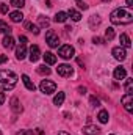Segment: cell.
<instances>
[{
	"mask_svg": "<svg viewBox=\"0 0 133 135\" xmlns=\"http://www.w3.org/2000/svg\"><path fill=\"white\" fill-rule=\"evenodd\" d=\"M25 57H27V47H25V44H19L17 49H16V58L24 60Z\"/></svg>",
	"mask_w": 133,
	"mask_h": 135,
	"instance_id": "8fae6325",
	"label": "cell"
},
{
	"mask_svg": "<svg viewBox=\"0 0 133 135\" xmlns=\"http://www.w3.org/2000/svg\"><path fill=\"white\" fill-rule=\"evenodd\" d=\"M58 55H60L61 58H64V60H70V58L75 55V50H74V47H72V46L64 44V46H61V47H60Z\"/></svg>",
	"mask_w": 133,
	"mask_h": 135,
	"instance_id": "277c9868",
	"label": "cell"
},
{
	"mask_svg": "<svg viewBox=\"0 0 133 135\" xmlns=\"http://www.w3.org/2000/svg\"><path fill=\"white\" fill-rule=\"evenodd\" d=\"M77 6H78L80 9H83V11H85V9H88V5H86V3H83V2H78V3H77Z\"/></svg>",
	"mask_w": 133,
	"mask_h": 135,
	"instance_id": "836d02e7",
	"label": "cell"
},
{
	"mask_svg": "<svg viewBox=\"0 0 133 135\" xmlns=\"http://www.w3.org/2000/svg\"><path fill=\"white\" fill-rule=\"evenodd\" d=\"M38 74H41V75H49L52 71H50V68H47V65H41V66H38Z\"/></svg>",
	"mask_w": 133,
	"mask_h": 135,
	"instance_id": "d4e9b609",
	"label": "cell"
},
{
	"mask_svg": "<svg viewBox=\"0 0 133 135\" xmlns=\"http://www.w3.org/2000/svg\"><path fill=\"white\" fill-rule=\"evenodd\" d=\"M13 32V28L6 24V22H3L2 19H0V33H5V35H11Z\"/></svg>",
	"mask_w": 133,
	"mask_h": 135,
	"instance_id": "d6986e66",
	"label": "cell"
},
{
	"mask_svg": "<svg viewBox=\"0 0 133 135\" xmlns=\"http://www.w3.org/2000/svg\"><path fill=\"white\" fill-rule=\"evenodd\" d=\"M45 42L50 46V47H58L60 46V39H58V35L55 33L53 30H49L45 33Z\"/></svg>",
	"mask_w": 133,
	"mask_h": 135,
	"instance_id": "5b68a950",
	"label": "cell"
},
{
	"mask_svg": "<svg viewBox=\"0 0 133 135\" xmlns=\"http://www.w3.org/2000/svg\"><path fill=\"white\" fill-rule=\"evenodd\" d=\"M11 108H13V112H14V113H17V115H19V113H22V110H24L17 98H13V99H11Z\"/></svg>",
	"mask_w": 133,
	"mask_h": 135,
	"instance_id": "5bb4252c",
	"label": "cell"
},
{
	"mask_svg": "<svg viewBox=\"0 0 133 135\" xmlns=\"http://www.w3.org/2000/svg\"><path fill=\"white\" fill-rule=\"evenodd\" d=\"M119 41H121V46L124 47V49H129L130 46H132V41H130V38H129V35L127 33H122L119 36Z\"/></svg>",
	"mask_w": 133,
	"mask_h": 135,
	"instance_id": "9a60e30c",
	"label": "cell"
},
{
	"mask_svg": "<svg viewBox=\"0 0 133 135\" xmlns=\"http://www.w3.org/2000/svg\"><path fill=\"white\" fill-rule=\"evenodd\" d=\"M42 58H44L45 65H55V63H57V57H55L52 52H45V54L42 55Z\"/></svg>",
	"mask_w": 133,
	"mask_h": 135,
	"instance_id": "2e32d148",
	"label": "cell"
},
{
	"mask_svg": "<svg viewBox=\"0 0 133 135\" xmlns=\"http://www.w3.org/2000/svg\"><path fill=\"white\" fill-rule=\"evenodd\" d=\"M17 135H33V131H21L17 132Z\"/></svg>",
	"mask_w": 133,
	"mask_h": 135,
	"instance_id": "e575fe53",
	"label": "cell"
},
{
	"mask_svg": "<svg viewBox=\"0 0 133 135\" xmlns=\"http://www.w3.org/2000/svg\"><path fill=\"white\" fill-rule=\"evenodd\" d=\"M102 2H110V0H102Z\"/></svg>",
	"mask_w": 133,
	"mask_h": 135,
	"instance_id": "7bdbcfd3",
	"label": "cell"
},
{
	"mask_svg": "<svg viewBox=\"0 0 133 135\" xmlns=\"http://www.w3.org/2000/svg\"><path fill=\"white\" fill-rule=\"evenodd\" d=\"M110 135H113V134H110Z\"/></svg>",
	"mask_w": 133,
	"mask_h": 135,
	"instance_id": "bcb514c9",
	"label": "cell"
},
{
	"mask_svg": "<svg viewBox=\"0 0 133 135\" xmlns=\"http://www.w3.org/2000/svg\"><path fill=\"white\" fill-rule=\"evenodd\" d=\"M77 2H81V0H77Z\"/></svg>",
	"mask_w": 133,
	"mask_h": 135,
	"instance_id": "ee69618b",
	"label": "cell"
},
{
	"mask_svg": "<svg viewBox=\"0 0 133 135\" xmlns=\"http://www.w3.org/2000/svg\"><path fill=\"white\" fill-rule=\"evenodd\" d=\"M125 5L127 6H133V0H125Z\"/></svg>",
	"mask_w": 133,
	"mask_h": 135,
	"instance_id": "60d3db41",
	"label": "cell"
},
{
	"mask_svg": "<svg viewBox=\"0 0 133 135\" xmlns=\"http://www.w3.org/2000/svg\"><path fill=\"white\" fill-rule=\"evenodd\" d=\"M39 90H41V93H44V94H52V93H55V90H57V83L52 82V80H42L41 85H39Z\"/></svg>",
	"mask_w": 133,
	"mask_h": 135,
	"instance_id": "3957f363",
	"label": "cell"
},
{
	"mask_svg": "<svg viewBox=\"0 0 133 135\" xmlns=\"http://www.w3.org/2000/svg\"><path fill=\"white\" fill-rule=\"evenodd\" d=\"M97 118H99V121L102 123V124H106V123H108V119H110L108 112H106V110H100L99 115H97Z\"/></svg>",
	"mask_w": 133,
	"mask_h": 135,
	"instance_id": "7402d4cb",
	"label": "cell"
},
{
	"mask_svg": "<svg viewBox=\"0 0 133 135\" xmlns=\"http://www.w3.org/2000/svg\"><path fill=\"white\" fill-rule=\"evenodd\" d=\"M93 42H94V44H103V39L99 38V36H94V38H93Z\"/></svg>",
	"mask_w": 133,
	"mask_h": 135,
	"instance_id": "d6a6232c",
	"label": "cell"
},
{
	"mask_svg": "<svg viewBox=\"0 0 133 135\" xmlns=\"http://www.w3.org/2000/svg\"><path fill=\"white\" fill-rule=\"evenodd\" d=\"M33 134H36V135H42V129H36V131H33Z\"/></svg>",
	"mask_w": 133,
	"mask_h": 135,
	"instance_id": "ab89813d",
	"label": "cell"
},
{
	"mask_svg": "<svg viewBox=\"0 0 133 135\" xmlns=\"http://www.w3.org/2000/svg\"><path fill=\"white\" fill-rule=\"evenodd\" d=\"M99 24H100V17L97 16V14H93V16L89 17V25H91V27H94V25L97 27Z\"/></svg>",
	"mask_w": 133,
	"mask_h": 135,
	"instance_id": "83f0119b",
	"label": "cell"
},
{
	"mask_svg": "<svg viewBox=\"0 0 133 135\" xmlns=\"http://www.w3.org/2000/svg\"><path fill=\"white\" fill-rule=\"evenodd\" d=\"M0 13L2 14H6L8 13V5L6 3H0Z\"/></svg>",
	"mask_w": 133,
	"mask_h": 135,
	"instance_id": "1f68e13d",
	"label": "cell"
},
{
	"mask_svg": "<svg viewBox=\"0 0 133 135\" xmlns=\"http://www.w3.org/2000/svg\"><path fill=\"white\" fill-rule=\"evenodd\" d=\"M122 105H124V108H125L129 113H132L133 112V94H125V96H122Z\"/></svg>",
	"mask_w": 133,
	"mask_h": 135,
	"instance_id": "ba28073f",
	"label": "cell"
},
{
	"mask_svg": "<svg viewBox=\"0 0 133 135\" xmlns=\"http://www.w3.org/2000/svg\"><path fill=\"white\" fill-rule=\"evenodd\" d=\"M6 60H8V57H6V55H0V65H3Z\"/></svg>",
	"mask_w": 133,
	"mask_h": 135,
	"instance_id": "8d00e7d4",
	"label": "cell"
},
{
	"mask_svg": "<svg viewBox=\"0 0 133 135\" xmlns=\"http://www.w3.org/2000/svg\"><path fill=\"white\" fill-rule=\"evenodd\" d=\"M38 22H39V27H42V28H45V27L50 25V21H49L45 16H39V17H38Z\"/></svg>",
	"mask_w": 133,
	"mask_h": 135,
	"instance_id": "4316f807",
	"label": "cell"
},
{
	"mask_svg": "<svg viewBox=\"0 0 133 135\" xmlns=\"http://www.w3.org/2000/svg\"><path fill=\"white\" fill-rule=\"evenodd\" d=\"M64 98H66V96H64V93H63V91H60V93L53 98V104H55V105H63Z\"/></svg>",
	"mask_w": 133,
	"mask_h": 135,
	"instance_id": "603a6c76",
	"label": "cell"
},
{
	"mask_svg": "<svg viewBox=\"0 0 133 135\" xmlns=\"http://www.w3.org/2000/svg\"><path fill=\"white\" fill-rule=\"evenodd\" d=\"M25 28H27L28 32L34 33V35H39V27L34 25V24H32V22H25Z\"/></svg>",
	"mask_w": 133,
	"mask_h": 135,
	"instance_id": "cb8c5ba5",
	"label": "cell"
},
{
	"mask_svg": "<svg viewBox=\"0 0 133 135\" xmlns=\"http://www.w3.org/2000/svg\"><path fill=\"white\" fill-rule=\"evenodd\" d=\"M111 54H113V57H114L116 60H119V61H124V60L127 58V50H125L122 46L114 47V49L111 50Z\"/></svg>",
	"mask_w": 133,
	"mask_h": 135,
	"instance_id": "52a82bcc",
	"label": "cell"
},
{
	"mask_svg": "<svg viewBox=\"0 0 133 135\" xmlns=\"http://www.w3.org/2000/svg\"><path fill=\"white\" fill-rule=\"evenodd\" d=\"M19 41H21V44H27V36H19Z\"/></svg>",
	"mask_w": 133,
	"mask_h": 135,
	"instance_id": "d590c367",
	"label": "cell"
},
{
	"mask_svg": "<svg viewBox=\"0 0 133 135\" xmlns=\"http://www.w3.org/2000/svg\"><path fill=\"white\" fill-rule=\"evenodd\" d=\"M67 16H69V17H70L72 21H75V22H78V21L81 19V14H80V13H78L77 9H74V8H72V9H69Z\"/></svg>",
	"mask_w": 133,
	"mask_h": 135,
	"instance_id": "44dd1931",
	"label": "cell"
},
{
	"mask_svg": "<svg viewBox=\"0 0 133 135\" xmlns=\"http://www.w3.org/2000/svg\"><path fill=\"white\" fill-rule=\"evenodd\" d=\"M81 132H83V135H99L100 129L97 127V126H91V124H88V126H85V127L81 129Z\"/></svg>",
	"mask_w": 133,
	"mask_h": 135,
	"instance_id": "30bf717a",
	"label": "cell"
},
{
	"mask_svg": "<svg viewBox=\"0 0 133 135\" xmlns=\"http://www.w3.org/2000/svg\"><path fill=\"white\" fill-rule=\"evenodd\" d=\"M57 72L61 75V77H70L72 74H74V69L70 65H66V63H63V65H58L57 68Z\"/></svg>",
	"mask_w": 133,
	"mask_h": 135,
	"instance_id": "8992f818",
	"label": "cell"
},
{
	"mask_svg": "<svg viewBox=\"0 0 133 135\" xmlns=\"http://www.w3.org/2000/svg\"><path fill=\"white\" fill-rule=\"evenodd\" d=\"M9 17H11L13 22H22V21H24V14H22L21 11H13V13H9Z\"/></svg>",
	"mask_w": 133,
	"mask_h": 135,
	"instance_id": "ac0fdd59",
	"label": "cell"
},
{
	"mask_svg": "<svg viewBox=\"0 0 133 135\" xmlns=\"http://www.w3.org/2000/svg\"><path fill=\"white\" fill-rule=\"evenodd\" d=\"M110 21L114 25H127L133 22V16L124 8H116L114 11H111L110 14Z\"/></svg>",
	"mask_w": 133,
	"mask_h": 135,
	"instance_id": "7a4b0ae2",
	"label": "cell"
},
{
	"mask_svg": "<svg viewBox=\"0 0 133 135\" xmlns=\"http://www.w3.org/2000/svg\"><path fill=\"white\" fill-rule=\"evenodd\" d=\"M21 79H22V82H24V85L27 86V90H30V91H34V90H36V86H34V83L32 82V80H30V77H28V75H25V74H24V75H22Z\"/></svg>",
	"mask_w": 133,
	"mask_h": 135,
	"instance_id": "e0dca14e",
	"label": "cell"
},
{
	"mask_svg": "<svg viewBox=\"0 0 133 135\" xmlns=\"http://www.w3.org/2000/svg\"><path fill=\"white\" fill-rule=\"evenodd\" d=\"M19 77L17 74H14L13 71H8V69H0V88L3 91H9L16 86Z\"/></svg>",
	"mask_w": 133,
	"mask_h": 135,
	"instance_id": "6da1fadb",
	"label": "cell"
},
{
	"mask_svg": "<svg viewBox=\"0 0 133 135\" xmlns=\"http://www.w3.org/2000/svg\"><path fill=\"white\" fill-rule=\"evenodd\" d=\"M78 91H80V94H85V93H86V88H85V86H80Z\"/></svg>",
	"mask_w": 133,
	"mask_h": 135,
	"instance_id": "74e56055",
	"label": "cell"
},
{
	"mask_svg": "<svg viewBox=\"0 0 133 135\" xmlns=\"http://www.w3.org/2000/svg\"><path fill=\"white\" fill-rule=\"evenodd\" d=\"M67 13H64V11H60V13H57L55 14V22H60V24H63V22H66L67 21Z\"/></svg>",
	"mask_w": 133,
	"mask_h": 135,
	"instance_id": "ffe728a7",
	"label": "cell"
},
{
	"mask_svg": "<svg viewBox=\"0 0 133 135\" xmlns=\"http://www.w3.org/2000/svg\"><path fill=\"white\" fill-rule=\"evenodd\" d=\"M125 93L127 94H133V79H127L125 80Z\"/></svg>",
	"mask_w": 133,
	"mask_h": 135,
	"instance_id": "484cf974",
	"label": "cell"
},
{
	"mask_svg": "<svg viewBox=\"0 0 133 135\" xmlns=\"http://www.w3.org/2000/svg\"><path fill=\"white\" fill-rule=\"evenodd\" d=\"M114 38V30L111 28V27H108L106 30H105V39H108V41H111Z\"/></svg>",
	"mask_w": 133,
	"mask_h": 135,
	"instance_id": "f1b7e54d",
	"label": "cell"
},
{
	"mask_svg": "<svg viewBox=\"0 0 133 135\" xmlns=\"http://www.w3.org/2000/svg\"><path fill=\"white\" fill-rule=\"evenodd\" d=\"M113 75H114V79H116V80H122V79H125V75H127V71H125L122 66H117L116 69H114Z\"/></svg>",
	"mask_w": 133,
	"mask_h": 135,
	"instance_id": "7c38bea8",
	"label": "cell"
},
{
	"mask_svg": "<svg viewBox=\"0 0 133 135\" xmlns=\"http://www.w3.org/2000/svg\"><path fill=\"white\" fill-rule=\"evenodd\" d=\"M28 58H30L32 63L38 61V60L41 58V50H39L38 46H32V47H30V55H28Z\"/></svg>",
	"mask_w": 133,
	"mask_h": 135,
	"instance_id": "9c48e42d",
	"label": "cell"
},
{
	"mask_svg": "<svg viewBox=\"0 0 133 135\" xmlns=\"http://www.w3.org/2000/svg\"><path fill=\"white\" fill-rule=\"evenodd\" d=\"M0 135H2V132H0Z\"/></svg>",
	"mask_w": 133,
	"mask_h": 135,
	"instance_id": "f6af8a7d",
	"label": "cell"
},
{
	"mask_svg": "<svg viewBox=\"0 0 133 135\" xmlns=\"http://www.w3.org/2000/svg\"><path fill=\"white\" fill-rule=\"evenodd\" d=\"M2 44H3V47H5V49H8V50H9V49H13V47H14V38H13L11 35H6V36L3 38Z\"/></svg>",
	"mask_w": 133,
	"mask_h": 135,
	"instance_id": "4fadbf2b",
	"label": "cell"
},
{
	"mask_svg": "<svg viewBox=\"0 0 133 135\" xmlns=\"http://www.w3.org/2000/svg\"><path fill=\"white\" fill-rule=\"evenodd\" d=\"M89 102H91V105H93V107H99V105H100L99 99H97L96 96H91V98H89Z\"/></svg>",
	"mask_w": 133,
	"mask_h": 135,
	"instance_id": "4dcf8cb0",
	"label": "cell"
},
{
	"mask_svg": "<svg viewBox=\"0 0 133 135\" xmlns=\"http://www.w3.org/2000/svg\"><path fill=\"white\" fill-rule=\"evenodd\" d=\"M11 5L16 6V8H22L25 5V0H11Z\"/></svg>",
	"mask_w": 133,
	"mask_h": 135,
	"instance_id": "f546056e",
	"label": "cell"
},
{
	"mask_svg": "<svg viewBox=\"0 0 133 135\" xmlns=\"http://www.w3.org/2000/svg\"><path fill=\"white\" fill-rule=\"evenodd\" d=\"M3 102H5V94H3V93H0V105H2Z\"/></svg>",
	"mask_w": 133,
	"mask_h": 135,
	"instance_id": "f35d334b",
	"label": "cell"
},
{
	"mask_svg": "<svg viewBox=\"0 0 133 135\" xmlns=\"http://www.w3.org/2000/svg\"><path fill=\"white\" fill-rule=\"evenodd\" d=\"M58 135H69L67 132H64V131H61V132H58Z\"/></svg>",
	"mask_w": 133,
	"mask_h": 135,
	"instance_id": "b9f144b4",
	"label": "cell"
}]
</instances>
